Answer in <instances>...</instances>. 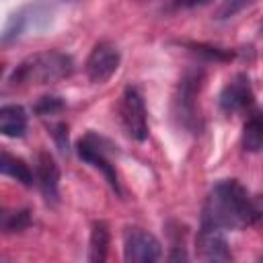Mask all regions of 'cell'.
I'll return each instance as SVG.
<instances>
[{
	"instance_id": "7",
	"label": "cell",
	"mask_w": 263,
	"mask_h": 263,
	"mask_svg": "<svg viewBox=\"0 0 263 263\" xmlns=\"http://www.w3.org/2000/svg\"><path fill=\"white\" fill-rule=\"evenodd\" d=\"M119 64H121L119 47L111 41H99L86 58L84 72L92 84H105L117 72Z\"/></svg>"
},
{
	"instance_id": "10",
	"label": "cell",
	"mask_w": 263,
	"mask_h": 263,
	"mask_svg": "<svg viewBox=\"0 0 263 263\" xmlns=\"http://www.w3.org/2000/svg\"><path fill=\"white\" fill-rule=\"evenodd\" d=\"M195 249H197V257L203 261H230L232 259L228 240L218 228L201 226L197 232Z\"/></svg>"
},
{
	"instance_id": "8",
	"label": "cell",
	"mask_w": 263,
	"mask_h": 263,
	"mask_svg": "<svg viewBox=\"0 0 263 263\" xmlns=\"http://www.w3.org/2000/svg\"><path fill=\"white\" fill-rule=\"evenodd\" d=\"M218 103H220L222 113H226V115L249 111L253 107V103H255V92H253V86H251L249 76L247 74L232 76L226 82V86L222 88Z\"/></svg>"
},
{
	"instance_id": "9",
	"label": "cell",
	"mask_w": 263,
	"mask_h": 263,
	"mask_svg": "<svg viewBox=\"0 0 263 263\" xmlns=\"http://www.w3.org/2000/svg\"><path fill=\"white\" fill-rule=\"evenodd\" d=\"M37 187L41 189L43 197L49 201V203H55L58 201V195H60V166L55 162V158L41 150L35 158V175H33Z\"/></svg>"
},
{
	"instance_id": "12",
	"label": "cell",
	"mask_w": 263,
	"mask_h": 263,
	"mask_svg": "<svg viewBox=\"0 0 263 263\" xmlns=\"http://www.w3.org/2000/svg\"><path fill=\"white\" fill-rule=\"evenodd\" d=\"M41 8H43L41 4H35V6H25V8L16 10V12L8 18L4 31L0 33V43H8V41L18 39V37L31 27L33 18L39 16V10H41ZM45 14H47V12H45Z\"/></svg>"
},
{
	"instance_id": "19",
	"label": "cell",
	"mask_w": 263,
	"mask_h": 263,
	"mask_svg": "<svg viewBox=\"0 0 263 263\" xmlns=\"http://www.w3.org/2000/svg\"><path fill=\"white\" fill-rule=\"evenodd\" d=\"M187 47L193 51V53H199L208 60H230L232 58V51H226V49H220V47H212V45H203V43H187Z\"/></svg>"
},
{
	"instance_id": "16",
	"label": "cell",
	"mask_w": 263,
	"mask_h": 263,
	"mask_svg": "<svg viewBox=\"0 0 263 263\" xmlns=\"http://www.w3.org/2000/svg\"><path fill=\"white\" fill-rule=\"evenodd\" d=\"M242 146L247 152H259L263 146V121L261 113L253 111L242 127Z\"/></svg>"
},
{
	"instance_id": "2",
	"label": "cell",
	"mask_w": 263,
	"mask_h": 263,
	"mask_svg": "<svg viewBox=\"0 0 263 263\" xmlns=\"http://www.w3.org/2000/svg\"><path fill=\"white\" fill-rule=\"evenodd\" d=\"M74 72V60L72 55L47 49L37 51L29 58H25L10 74L8 82L10 86H31V84H51L58 80L68 78Z\"/></svg>"
},
{
	"instance_id": "4",
	"label": "cell",
	"mask_w": 263,
	"mask_h": 263,
	"mask_svg": "<svg viewBox=\"0 0 263 263\" xmlns=\"http://www.w3.org/2000/svg\"><path fill=\"white\" fill-rule=\"evenodd\" d=\"M109 142L103 140L101 136L97 134H86L84 138H80V142L76 144V152L80 156V160H84L86 164H90L92 168L101 171L105 181L109 183V187L121 195V185H119V177H117V171H115V164L111 162L109 158Z\"/></svg>"
},
{
	"instance_id": "17",
	"label": "cell",
	"mask_w": 263,
	"mask_h": 263,
	"mask_svg": "<svg viewBox=\"0 0 263 263\" xmlns=\"http://www.w3.org/2000/svg\"><path fill=\"white\" fill-rule=\"evenodd\" d=\"M64 107H66V103H64L62 97H58V95H45V97L37 99V103L33 105V111L39 117H51V115L60 113Z\"/></svg>"
},
{
	"instance_id": "13",
	"label": "cell",
	"mask_w": 263,
	"mask_h": 263,
	"mask_svg": "<svg viewBox=\"0 0 263 263\" xmlns=\"http://www.w3.org/2000/svg\"><path fill=\"white\" fill-rule=\"evenodd\" d=\"M0 175L8 177V179H12L25 187H31L35 183L33 171L29 168V164L23 158H18V156L2 150V148H0Z\"/></svg>"
},
{
	"instance_id": "21",
	"label": "cell",
	"mask_w": 263,
	"mask_h": 263,
	"mask_svg": "<svg viewBox=\"0 0 263 263\" xmlns=\"http://www.w3.org/2000/svg\"><path fill=\"white\" fill-rule=\"evenodd\" d=\"M210 0H175V8H195V6H203Z\"/></svg>"
},
{
	"instance_id": "15",
	"label": "cell",
	"mask_w": 263,
	"mask_h": 263,
	"mask_svg": "<svg viewBox=\"0 0 263 263\" xmlns=\"http://www.w3.org/2000/svg\"><path fill=\"white\" fill-rule=\"evenodd\" d=\"M31 224V212L29 210H12L6 205H0V234H16L27 230Z\"/></svg>"
},
{
	"instance_id": "22",
	"label": "cell",
	"mask_w": 263,
	"mask_h": 263,
	"mask_svg": "<svg viewBox=\"0 0 263 263\" xmlns=\"http://www.w3.org/2000/svg\"><path fill=\"white\" fill-rule=\"evenodd\" d=\"M0 74H2V64H0Z\"/></svg>"
},
{
	"instance_id": "1",
	"label": "cell",
	"mask_w": 263,
	"mask_h": 263,
	"mask_svg": "<svg viewBox=\"0 0 263 263\" xmlns=\"http://www.w3.org/2000/svg\"><path fill=\"white\" fill-rule=\"evenodd\" d=\"M261 208L255 197L236 181L222 179L218 181L203 203L201 226L218 230H242L259 220Z\"/></svg>"
},
{
	"instance_id": "3",
	"label": "cell",
	"mask_w": 263,
	"mask_h": 263,
	"mask_svg": "<svg viewBox=\"0 0 263 263\" xmlns=\"http://www.w3.org/2000/svg\"><path fill=\"white\" fill-rule=\"evenodd\" d=\"M203 72L201 70H189L181 76L177 92L173 97V115L189 132L199 129V109H197V97L201 90Z\"/></svg>"
},
{
	"instance_id": "20",
	"label": "cell",
	"mask_w": 263,
	"mask_h": 263,
	"mask_svg": "<svg viewBox=\"0 0 263 263\" xmlns=\"http://www.w3.org/2000/svg\"><path fill=\"white\" fill-rule=\"evenodd\" d=\"M49 132H51V136H53L60 152H68V125L60 121V123H53L49 127Z\"/></svg>"
},
{
	"instance_id": "6",
	"label": "cell",
	"mask_w": 263,
	"mask_h": 263,
	"mask_svg": "<svg viewBox=\"0 0 263 263\" xmlns=\"http://www.w3.org/2000/svg\"><path fill=\"white\" fill-rule=\"evenodd\" d=\"M162 245L160 240L140 228V226H127L123 232V259L127 263H154L160 259Z\"/></svg>"
},
{
	"instance_id": "14",
	"label": "cell",
	"mask_w": 263,
	"mask_h": 263,
	"mask_svg": "<svg viewBox=\"0 0 263 263\" xmlns=\"http://www.w3.org/2000/svg\"><path fill=\"white\" fill-rule=\"evenodd\" d=\"M109 253V226L103 220L92 222L90 238H88V261L103 263Z\"/></svg>"
},
{
	"instance_id": "18",
	"label": "cell",
	"mask_w": 263,
	"mask_h": 263,
	"mask_svg": "<svg viewBox=\"0 0 263 263\" xmlns=\"http://www.w3.org/2000/svg\"><path fill=\"white\" fill-rule=\"evenodd\" d=\"M257 0H222L220 6L214 12L216 21H228L232 16H236L238 12H242L245 8H249L251 4H255Z\"/></svg>"
},
{
	"instance_id": "11",
	"label": "cell",
	"mask_w": 263,
	"mask_h": 263,
	"mask_svg": "<svg viewBox=\"0 0 263 263\" xmlns=\"http://www.w3.org/2000/svg\"><path fill=\"white\" fill-rule=\"evenodd\" d=\"M27 125H29V115L21 105L16 103L0 105V136L23 138Z\"/></svg>"
},
{
	"instance_id": "5",
	"label": "cell",
	"mask_w": 263,
	"mask_h": 263,
	"mask_svg": "<svg viewBox=\"0 0 263 263\" xmlns=\"http://www.w3.org/2000/svg\"><path fill=\"white\" fill-rule=\"evenodd\" d=\"M119 115H121L123 129L132 140L144 142L148 138V113H146L144 97L138 90V86L129 84L123 88L121 103H119Z\"/></svg>"
}]
</instances>
